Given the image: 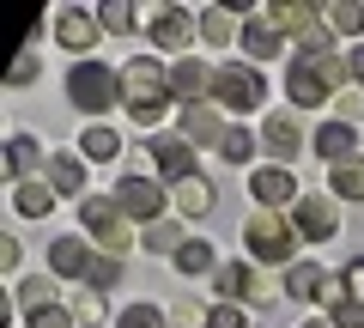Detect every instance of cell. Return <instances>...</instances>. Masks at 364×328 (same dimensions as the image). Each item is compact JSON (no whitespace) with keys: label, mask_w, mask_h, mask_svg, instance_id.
I'll return each instance as SVG.
<instances>
[{"label":"cell","mask_w":364,"mask_h":328,"mask_svg":"<svg viewBox=\"0 0 364 328\" xmlns=\"http://www.w3.org/2000/svg\"><path fill=\"white\" fill-rule=\"evenodd\" d=\"M340 79H346V67H340L334 55H291L286 92H291L298 110H316V104H328V92H334Z\"/></svg>","instance_id":"1"},{"label":"cell","mask_w":364,"mask_h":328,"mask_svg":"<svg viewBox=\"0 0 364 328\" xmlns=\"http://www.w3.org/2000/svg\"><path fill=\"white\" fill-rule=\"evenodd\" d=\"M243 243L255 262H273V268H291V255H298V225L279 219V213H255V219L243 225Z\"/></svg>","instance_id":"2"},{"label":"cell","mask_w":364,"mask_h":328,"mask_svg":"<svg viewBox=\"0 0 364 328\" xmlns=\"http://www.w3.org/2000/svg\"><path fill=\"white\" fill-rule=\"evenodd\" d=\"M67 97H73V110H85V116H104V110L122 104V73H109V67H97V61H79L73 73H67Z\"/></svg>","instance_id":"3"},{"label":"cell","mask_w":364,"mask_h":328,"mask_svg":"<svg viewBox=\"0 0 364 328\" xmlns=\"http://www.w3.org/2000/svg\"><path fill=\"white\" fill-rule=\"evenodd\" d=\"M213 104H219V110H237V116H249V110L267 104V79H261L255 67L231 61V67H219V79H213Z\"/></svg>","instance_id":"4"},{"label":"cell","mask_w":364,"mask_h":328,"mask_svg":"<svg viewBox=\"0 0 364 328\" xmlns=\"http://www.w3.org/2000/svg\"><path fill=\"white\" fill-rule=\"evenodd\" d=\"M79 219H85V231L97 237L109 255H122V250L134 243V225H128V213H122V201H85Z\"/></svg>","instance_id":"5"},{"label":"cell","mask_w":364,"mask_h":328,"mask_svg":"<svg viewBox=\"0 0 364 328\" xmlns=\"http://www.w3.org/2000/svg\"><path fill=\"white\" fill-rule=\"evenodd\" d=\"M152 97H170V73L158 61H146V55H134L128 67H122V104H152Z\"/></svg>","instance_id":"6"},{"label":"cell","mask_w":364,"mask_h":328,"mask_svg":"<svg viewBox=\"0 0 364 328\" xmlns=\"http://www.w3.org/2000/svg\"><path fill=\"white\" fill-rule=\"evenodd\" d=\"M291 225H298V237H310V243L334 237V231H340V207H334V195H304L298 207H291Z\"/></svg>","instance_id":"7"},{"label":"cell","mask_w":364,"mask_h":328,"mask_svg":"<svg viewBox=\"0 0 364 328\" xmlns=\"http://www.w3.org/2000/svg\"><path fill=\"white\" fill-rule=\"evenodd\" d=\"M97 37H104V18L97 13H85V6H61V13H55V43H61V49L85 55Z\"/></svg>","instance_id":"8"},{"label":"cell","mask_w":364,"mask_h":328,"mask_svg":"<svg viewBox=\"0 0 364 328\" xmlns=\"http://www.w3.org/2000/svg\"><path fill=\"white\" fill-rule=\"evenodd\" d=\"M152 164H158V176H170V183H188V176H195V140H188V134H158L152 140Z\"/></svg>","instance_id":"9"},{"label":"cell","mask_w":364,"mask_h":328,"mask_svg":"<svg viewBox=\"0 0 364 328\" xmlns=\"http://www.w3.org/2000/svg\"><path fill=\"white\" fill-rule=\"evenodd\" d=\"M249 195L261 201V213H273V207H298V183H291L286 164H261V171L249 176Z\"/></svg>","instance_id":"10"},{"label":"cell","mask_w":364,"mask_h":328,"mask_svg":"<svg viewBox=\"0 0 364 328\" xmlns=\"http://www.w3.org/2000/svg\"><path fill=\"white\" fill-rule=\"evenodd\" d=\"M116 201H122V213H128V219H146V225H158V213H164V189L146 183V176H122Z\"/></svg>","instance_id":"11"},{"label":"cell","mask_w":364,"mask_h":328,"mask_svg":"<svg viewBox=\"0 0 364 328\" xmlns=\"http://www.w3.org/2000/svg\"><path fill=\"white\" fill-rule=\"evenodd\" d=\"M213 67H200V61H176L170 67V97H182V110L188 104H213Z\"/></svg>","instance_id":"12"},{"label":"cell","mask_w":364,"mask_h":328,"mask_svg":"<svg viewBox=\"0 0 364 328\" xmlns=\"http://www.w3.org/2000/svg\"><path fill=\"white\" fill-rule=\"evenodd\" d=\"M243 43H249V55H255V61H273V55L286 49V37H279V18H273V6H255V13H249Z\"/></svg>","instance_id":"13"},{"label":"cell","mask_w":364,"mask_h":328,"mask_svg":"<svg viewBox=\"0 0 364 328\" xmlns=\"http://www.w3.org/2000/svg\"><path fill=\"white\" fill-rule=\"evenodd\" d=\"M182 134H188L195 146H225L231 128H225V110L219 104H188V110H182Z\"/></svg>","instance_id":"14"},{"label":"cell","mask_w":364,"mask_h":328,"mask_svg":"<svg viewBox=\"0 0 364 328\" xmlns=\"http://www.w3.org/2000/svg\"><path fill=\"white\" fill-rule=\"evenodd\" d=\"M188 37H195V13L188 6H158L152 13V43L158 49H188Z\"/></svg>","instance_id":"15"},{"label":"cell","mask_w":364,"mask_h":328,"mask_svg":"<svg viewBox=\"0 0 364 328\" xmlns=\"http://www.w3.org/2000/svg\"><path fill=\"white\" fill-rule=\"evenodd\" d=\"M261 140H267V152L279 158V164L304 152V128H298V116H291V110H279V116H267V128H261Z\"/></svg>","instance_id":"16"},{"label":"cell","mask_w":364,"mask_h":328,"mask_svg":"<svg viewBox=\"0 0 364 328\" xmlns=\"http://www.w3.org/2000/svg\"><path fill=\"white\" fill-rule=\"evenodd\" d=\"M49 268H55L61 280H85V274H91V250L79 243V237H61V243L49 250Z\"/></svg>","instance_id":"17"},{"label":"cell","mask_w":364,"mask_h":328,"mask_svg":"<svg viewBox=\"0 0 364 328\" xmlns=\"http://www.w3.org/2000/svg\"><path fill=\"white\" fill-rule=\"evenodd\" d=\"M352 140H358V134H352V122H346V116L328 122V128H316V152H322L328 164H346V158H352Z\"/></svg>","instance_id":"18"},{"label":"cell","mask_w":364,"mask_h":328,"mask_svg":"<svg viewBox=\"0 0 364 328\" xmlns=\"http://www.w3.org/2000/svg\"><path fill=\"white\" fill-rule=\"evenodd\" d=\"M43 176L55 183V195H79V189H85V171H79V158H67V152L43 158Z\"/></svg>","instance_id":"19"},{"label":"cell","mask_w":364,"mask_h":328,"mask_svg":"<svg viewBox=\"0 0 364 328\" xmlns=\"http://www.w3.org/2000/svg\"><path fill=\"white\" fill-rule=\"evenodd\" d=\"M37 140H31V134H13V140H6V176H13V183H31V171H37Z\"/></svg>","instance_id":"20"},{"label":"cell","mask_w":364,"mask_h":328,"mask_svg":"<svg viewBox=\"0 0 364 328\" xmlns=\"http://www.w3.org/2000/svg\"><path fill=\"white\" fill-rule=\"evenodd\" d=\"M328 189H334V201H364V164H358V158L328 164Z\"/></svg>","instance_id":"21"},{"label":"cell","mask_w":364,"mask_h":328,"mask_svg":"<svg viewBox=\"0 0 364 328\" xmlns=\"http://www.w3.org/2000/svg\"><path fill=\"white\" fill-rule=\"evenodd\" d=\"M13 207L25 213V219H43V213L55 207V183H49V176H43V183H18L13 189Z\"/></svg>","instance_id":"22"},{"label":"cell","mask_w":364,"mask_h":328,"mask_svg":"<svg viewBox=\"0 0 364 328\" xmlns=\"http://www.w3.org/2000/svg\"><path fill=\"white\" fill-rule=\"evenodd\" d=\"M79 152H85V158H97V164H109V158L122 152V140H116V134L104 128V122H91V128L79 134Z\"/></svg>","instance_id":"23"},{"label":"cell","mask_w":364,"mask_h":328,"mask_svg":"<svg viewBox=\"0 0 364 328\" xmlns=\"http://www.w3.org/2000/svg\"><path fill=\"white\" fill-rule=\"evenodd\" d=\"M322 286H328V274L316 262H291V298L310 304V298H322Z\"/></svg>","instance_id":"24"},{"label":"cell","mask_w":364,"mask_h":328,"mask_svg":"<svg viewBox=\"0 0 364 328\" xmlns=\"http://www.w3.org/2000/svg\"><path fill=\"white\" fill-rule=\"evenodd\" d=\"M176 268L182 274H219V262H213V250L200 243V237H188V243L176 250Z\"/></svg>","instance_id":"25"},{"label":"cell","mask_w":364,"mask_h":328,"mask_svg":"<svg viewBox=\"0 0 364 328\" xmlns=\"http://www.w3.org/2000/svg\"><path fill=\"white\" fill-rule=\"evenodd\" d=\"M322 18L334 31H346V37H358V31H364V6H358V0H334V6H322Z\"/></svg>","instance_id":"26"},{"label":"cell","mask_w":364,"mask_h":328,"mask_svg":"<svg viewBox=\"0 0 364 328\" xmlns=\"http://www.w3.org/2000/svg\"><path fill=\"white\" fill-rule=\"evenodd\" d=\"M176 207L188 213V219H200V213H213V189L200 183V176H188V183L176 189Z\"/></svg>","instance_id":"27"},{"label":"cell","mask_w":364,"mask_h":328,"mask_svg":"<svg viewBox=\"0 0 364 328\" xmlns=\"http://www.w3.org/2000/svg\"><path fill=\"white\" fill-rule=\"evenodd\" d=\"M249 280H255V268H243V262H225L219 274H213V286H219V298H243V292H249Z\"/></svg>","instance_id":"28"},{"label":"cell","mask_w":364,"mask_h":328,"mask_svg":"<svg viewBox=\"0 0 364 328\" xmlns=\"http://www.w3.org/2000/svg\"><path fill=\"white\" fill-rule=\"evenodd\" d=\"M200 37L207 43H237V25H231V13H225V6H207V13H200Z\"/></svg>","instance_id":"29"},{"label":"cell","mask_w":364,"mask_h":328,"mask_svg":"<svg viewBox=\"0 0 364 328\" xmlns=\"http://www.w3.org/2000/svg\"><path fill=\"white\" fill-rule=\"evenodd\" d=\"M18 304H25V316L49 310L55 304V280H25V286H18Z\"/></svg>","instance_id":"30"},{"label":"cell","mask_w":364,"mask_h":328,"mask_svg":"<svg viewBox=\"0 0 364 328\" xmlns=\"http://www.w3.org/2000/svg\"><path fill=\"white\" fill-rule=\"evenodd\" d=\"M146 250H158V255H176V250H182V231H176L170 219L146 225Z\"/></svg>","instance_id":"31"},{"label":"cell","mask_w":364,"mask_h":328,"mask_svg":"<svg viewBox=\"0 0 364 328\" xmlns=\"http://www.w3.org/2000/svg\"><path fill=\"white\" fill-rule=\"evenodd\" d=\"M219 158H225V164H249V158H255V134L231 128V134H225V146H219Z\"/></svg>","instance_id":"32"},{"label":"cell","mask_w":364,"mask_h":328,"mask_svg":"<svg viewBox=\"0 0 364 328\" xmlns=\"http://www.w3.org/2000/svg\"><path fill=\"white\" fill-rule=\"evenodd\" d=\"M116 328H164V310H158V304H128V310L116 316Z\"/></svg>","instance_id":"33"},{"label":"cell","mask_w":364,"mask_h":328,"mask_svg":"<svg viewBox=\"0 0 364 328\" xmlns=\"http://www.w3.org/2000/svg\"><path fill=\"white\" fill-rule=\"evenodd\" d=\"M116 280H122V262H116V255H104V262H91L85 286H91V292H109V286H116Z\"/></svg>","instance_id":"34"},{"label":"cell","mask_w":364,"mask_h":328,"mask_svg":"<svg viewBox=\"0 0 364 328\" xmlns=\"http://www.w3.org/2000/svg\"><path fill=\"white\" fill-rule=\"evenodd\" d=\"M97 18H104L109 31H134V6H128V0H109V6H104Z\"/></svg>","instance_id":"35"},{"label":"cell","mask_w":364,"mask_h":328,"mask_svg":"<svg viewBox=\"0 0 364 328\" xmlns=\"http://www.w3.org/2000/svg\"><path fill=\"white\" fill-rule=\"evenodd\" d=\"M128 116L140 122V128H152V122H164V116H170V97H152V104H134Z\"/></svg>","instance_id":"36"},{"label":"cell","mask_w":364,"mask_h":328,"mask_svg":"<svg viewBox=\"0 0 364 328\" xmlns=\"http://www.w3.org/2000/svg\"><path fill=\"white\" fill-rule=\"evenodd\" d=\"M243 298H249V304H279V286L255 274V280H249V292H243Z\"/></svg>","instance_id":"37"},{"label":"cell","mask_w":364,"mask_h":328,"mask_svg":"<svg viewBox=\"0 0 364 328\" xmlns=\"http://www.w3.org/2000/svg\"><path fill=\"white\" fill-rule=\"evenodd\" d=\"M207 328H243V310H237V304H213Z\"/></svg>","instance_id":"38"},{"label":"cell","mask_w":364,"mask_h":328,"mask_svg":"<svg viewBox=\"0 0 364 328\" xmlns=\"http://www.w3.org/2000/svg\"><path fill=\"white\" fill-rule=\"evenodd\" d=\"M31 328H73V316H67L61 304H49V310H37V316H31Z\"/></svg>","instance_id":"39"},{"label":"cell","mask_w":364,"mask_h":328,"mask_svg":"<svg viewBox=\"0 0 364 328\" xmlns=\"http://www.w3.org/2000/svg\"><path fill=\"white\" fill-rule=\"evenodd\" d=\"M334 328H364V304H340V310H334Z\"/></svg>","instance_id":"40"},{"label":"cell","mask_w":364,"mask_h":328,"mask_svg":"<svg viewBox=\"0 0 364 328\" xmlns=\"http://www.w3.org/2000/svg\"><path fill=\"white\" fill-rule=\"evenodd\" d=\"M31 79H37V55H18V61H13V85H31Z\"/></svg>","instance_id":"41"},{"label":"cell","mask_w":364,"mask_h":328,"mask_svg":"<svg viewBox=\"0 0 364 328\" xmlns=\"http://www.w3.org/2000/svg\"><path fill=\"white\" fill-rule=\"evenodd\" d=\"M346 292H352V304H364V255L346 268Z\"/></svg>","instance_id":"42"},{"label":"cell","mask_w":364,"mask_h":328,"mask_svg":"<svg viewBox=\"0 0 364 328\" xmlns=\"http://www.w3.org/2000/svg\"><path fill=\"white\" fill-rule=\"evenodd\" d=\"M79 316H85V322H104V292H85V304H79Z\"/></svg>","instance_id":"43"},{"label":"cell","mask_w":364,"mask_h":328,"mask_svg":"<svg viewBox=\"0 0 364 328\" xmlns=\"http://www.w3.org/2000/svg\"><path fill=\"white\" fill-rule=\"evenodd\" d=\"M346 79H358V85H364V49H352V55H346Z\"/></svg>","instance_id":"44"}]
</instances>
